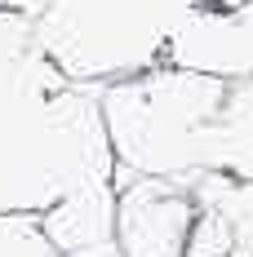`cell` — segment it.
<instances>
[{
    "instance_id": "cell-1",
    "label": "cell",
    "mask_w": 253,
    "mask_h": 257,
    "mask_svg": "<svg viewBox=\"0 0 253 257\" xmlns=\"http://www.w3.org/2000/svg\"><path fill=\"white\" fill-rule=\"evenodd\" d=\"M231 80L160 62L129 80L98 89V111L116 173L129 178H169L191 186L209 173V133L227 102Z\"/></svg>"
},
{
    "instance_id": "cell-2",
    "label": "cell",
    "mask_w": 253,
    "mask_h": 257,
    "mask_svg": "<svg viewBox=\"0 0 253 257\" xmlns=\"http://www.w3.org/2000/svg\"><path fill=\"white\" fill-rule=\"evenodd\" d=\"M200 0H49L31 40L71 84H111L151 71Z\"/></svg>"
},
{
    "instance_id": "cell-3",
    "label": "cell",
    "mask_w": 253,
    "mask_h": 257,
    "mask_svg": "<svg viewBox=\"0 0 253 257\" xmlns=\"http://www.w3.org/2000/svg\"><path fill=\"white\" fill-rule=\"evenodd\" d=\"M196 222L191 186L169 178L116 173V244L120 257H182Z\"/></svg>"
},
{
    "instance_id": "cell-4",
    "label": "cell",
    "mask_w": 253,
    "mask_h": 257,
    "mask_svg": "<svg viewBox=\"0 0 253 257\" xmlns=\"http://www.w3.org/2000/svg\"><path fill=\"white\" fill-rule=\"evenodd\" d=\"M164 62L209 71V76H222V80L253 76V5L227 9V14L196 5V14L174 36Z\"/></svg>"
},
{
    "instance_id": "cell-5",
    "label": "cell",
    "mask_w": 253,
    "mask_h": 257,
    "mask_svg": "<svg viewBox=\"0 0 253 257\" xmlns=\"http://www.w3.org/2000/svg\"><path fill=\"white\" fill-rule=\"evenodd\" d=\"M36 222H40V231L58 257L111 244L116 239V182L80 186L71 195H62L53 208H45Z\"/></svg>"
},
{
    "instance_id": "cell-6",
    "label": "cell",
    "mask_w": 253,
    "mask_h": 257,
    "mask_svg": "<svg viewBox=\"0 0 253 257\" xmlns=\"http://www.w3.org/2000/svg\"><path fill=\"white\" fill-rule=\"evenodd\" d=\"M209 173L253 182V76L227 84V102L209 133Z\"/></svg>"
},
{
    "instance_id": "cell-7",
    "label": "cell",
    "mask_w": 253,
    "mask_h": 257,
    "mask_svg": "<svg viewBox=\"0 0 253 257\" xmlns=\"http://www.w3.org/2000/svg\"><path fill=\"white\" fill-rule=\"evenodd\" d=\"M191 195L204 204L222 208V217L231 222V257H253V182H235L227 173H204L191 182Z\"/></svg>"
},
{
    "instance_id": "cell-8",
    "label": "cell",
    "mask_w": 253,
    "mask_h": 257,
    "mask_svg": "<svg viewBox=\"0 0 253 257\" xmlns=\"http://www.w3.org/2000/svg\"><path fill=\"white\" fill-rule=\"evenodd\" d=\"M231 222L222 217V208L196 200V222H191V235H187V253L182 257H231Z\"/></svg>"
},
{
    "instance_id": "cell-9",
    "label": "cell",
    "mask_w": 253,
    "mask_h": 257,
    "mask_svg": "<svg viewBox=\"0 0 253 257\" xmlns=\"http://www.w3.org/2000/svg\"><path fill=\"white\" fill-rule=\"evenodd\" d=\"M0 257H58L31 213H0Z\"/></svg>"
},
{
    "instance_id": "cell-10",
    "label": "cell",
    "mask_w": 253,
    "mask_h": 257,
    "mask_svg": "<svg viewBox=\"0 0 253 257\" xmlns=\"http://www.w3.org/2000/svg\"><path fill=\"white\" fill-rule=\"evenodd\" d=\"M45 5H49V0H0V9H5V14H23V18H36Z\"/></svg>"
},
{
    "instance_id": "cell-11",
    "label": "cell",
    "mask_w": 253,
    "mask_h": 257,
    "mask_svg": "<svg viewBox=\"0 0 253 257\" xmlns=\"http://www.w3.org/2000/svg\"><path fill=\"white\" fill-rule=\"evenodd\" d=\"M204 9H222V14H227V9H244V5H253V0H200Z\"/></svg>"
}]
</instances>
